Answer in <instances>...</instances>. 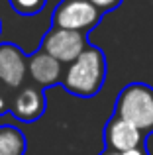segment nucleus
I'll return each mask as SVG.
<instances>
[{"mask_svg": "<svg viewBox=\"0 0 153 155\" xmlns=\"http://www.w3.org/2000/svg\"><path fill=\"white\" fill-rule=\"evenodd\" d=\"M28 73H30V83H34L39 88H49L55 84H61L65 75V65L45 53L43 49H37L34 55H30L28 61Z\"/></svg>", "mask_w": 153, "mask_h": 155, "instance_id": "nucleus-8", "label": "nucleus"}, {"mask_svg": "<svg viewBox=\"0 0 153 155\" xmlns=\"http://www.w3.org/2000/svg\"><path fill=\"white\" fill-rule=\"evenodd\" d=\"M86 47H88L86 34L51 26L49 30L43 34L39 49L49 53L53 59H57L59 63H63L67 67V65H71L73 61L79 59L80 53L86 49Z\"/></svg>", "mask_w": 153, "mask_h": 155, "instance_id": "nucleus-4", "label": "nucleus"}, {"mask_svg": "<svg viewBox=\"0 0 153 155\" xmlns=\"http://www.w3.org/2000/svg\"><path fill=\"white\" fill-rule=\"evenodd\" d=\"M106 55L100 47L90 45L80 53V57L65 67L61 87L76 98H94L106 83Z\"/></svg>", "mask_w": 153, "mask_h": 155, "instance_id": "nucleus-1", "label": "nucleus"}, {"mask_svg": "<svg viewBox=\"0 0 153 155\" xmlns=\"http://www.w3.org/2000/svg\"><path fill=\"white\" fill-rule=\"evenodd\" d=\"M45 108H47L45 91L35 87L34 83H26L22 88L14 91V94H12L10 114L18 122L31 124L45 114Z\"/></svg>", "mask_w": 153, "mask_h": 155, "instance_id": "nucleus-7", "label": "nucleus"}, {"mask_svg": "<svg viewBox=\"0 0 153 155\" xmlns=\"http://www.w3.org/2000/svg\"><path fill=\"white\" fill-rule=\"evenodd\" d=\"M0 31H2V22H0Z\"/></svg>", "mask_w": 153, "mask_h": 155, "instance_id": "nucleus-14", "label": "nucleus"}, {"mask_svg": "<svg viewBox=\"0 0 153 155\" xmlns=\"http://www.w3.org/2000/svg\"><path fill=\"white\" fill-rule=\"evenodd\" d=\"M102 12L90 0H61L51 16V26L73 31H90L102 20Z\"/></svg>", "mask_w": 153, "mask_h": 155, "instance_id": "nucleus-3", "label": "nucleus"}, {"mask_svg": "<svg viewBox=\"0 0 153 155\" xmlns=\"http://www.w3.org/2000/svg\"><path fill=\"white\" fill-rule=\"evenodd\" d=\"M28 61L30 57L22 47L12 41L0 43V83L10 91H18L28 83Z\"/></svg>", "mask_w": 153, "mask_h": 155, "instance_id": "nucleus-5", "label": "nucleus"}, {"mask_svg": "<svg viewBox=\"0 0 153 155\" xmlns=\"http://www.w3.org/2000/svg\"><path fill=\"white\" fill-rule=\"evenodd\" d=\"M114 114L134 124L143 136L153 134V87L145 83H130L118 92Z\"/></svg>", "mask_w": 153, "mask_h": 155, "instance_id": "nucleus-2", "label": "nucleus"}, {"mask_svg": "<svg viewBox=\"0 0 153 155\" xmlns=\"http://www.w3.org/2000/svg\"><path fill=\"white\" fill-rule=\"evenodd\" d=\"M28 140L20 128L12 124L0 126V155H26Z\"/></svg>", "mask_w": 153, "mask_h": 155, "instance_id": "nucleus-9", "label": "nucleus"}, {"mask_svg": "<svg viewBox=\"0 0 153 155\" xmlns=\"http://www.w3.org/2000/svg\"><path fill=\"white\" fill-rule=\"evenodd\" d=\"M90 2L94 4L102 14H106V12H112V10H116V8H120L124 0H90Z\"/></svg>", "mask_w": 153, "mask_h": 155, "instance_id": "nucleus-12", "label": "nucleus"}, {"mask_svg": "<svg viewBox=\"0 0 153 155\" xmlns=\"http://www.w3.org/2000/svg\"><path fill=\"white\" fill-rule=\"evenodd\" d=\"M98 155H147V149H134V151H114V149H106L104 147V151H100Z\"/></svg>", "mask_w": 153, "mask_h": 155, "instance_id": "nucleus-13", "label": "nucleus"}, {"mask_svg": "<svg viewBox=\"0 0 153 155\" xmlns=\"http://www.w3.org/2000/svg\"><path fill=\"white\" fill-rule=\"evenodd\" d=\"M12 10L20 16H35L45 8L47 0H8Z\"/></svg>", "mask_w": 153, "mask_h": 155, "instance_id": "nucleus-10", "label": "nucleus"}, {"mask_svg": "<svg viewBox=\"0 0 153 155\" xmlns=\"http://www.w3.org/2000/svg\"><path fill=\"white\" fill-rule=\"evenodd\" d=\"M12 94H14V91H10L8 87H4V84L0 83V116H4V114H10Z\"/></svg>", "mask_w": 153, "mask_h": 155, "instance_id": "nucleus-11", "label": "nucleus"}, {"mask_svg": "<svg viewBox=\"0 0 153 155\" xmlns=\"http://www.w3.org/2000/svg\"><path fill=\"white\" fill-rule=\"evenodd\" d=\"M104 145L114 151H134L145 147V136L134 124L126 122L118 114H112L104 126Z\"/></svg>", "mask_w": 153, "mask_h": 155, "instance_id": "nucleus-6", "label": "nucleus"}]
</instances>
